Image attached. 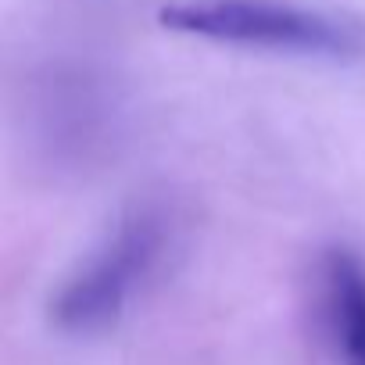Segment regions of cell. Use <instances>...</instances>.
I'll use <instances>...</instances> for the list:
<instances>
[{
    "label": "cell",
    "instance_id": "obj_1",
    "mask_svg": "<svg viewBox=\"0 0 365 365\" xmlns=\"http://www.w3.org/2000/svg\"><path fill=\"white\" fill-rule=\"evenodd\" d=\"M165 247H168L165 212L154 205L133 208L111 230V237L51 297V322L72 336L108 329L125 312L136 287L154 272Z\"/></svg>",
    "mask_w": 365,
    "mask_h": 365
},
{
    "label": "cell",
    "instance_id": "obj_2",
    "mask_svg": "<svg viewBox=\"0 0 365 365\" xmlns=\"http://www.w3.org/2000/svg\"><path fill=\"white\" fill-rule=\"evenodd\" d=\"M158 22L172 33H190L219 43L315 58H347L358 47L344 26L279 0H182L161 8Z\"/></svg>",
    "mask_w": 365,
    "mask_h": 365
},
{
    "label": "cell",
    "instance_id": "obj_3",
    "mask_svg": "<svg viewBox=\"0 0 365 365\" xmlns=\"http://www.w3.org/2000/svg\"><path fill=\"white\" fill-rule=\"evenodd\" d=\"M326 315L344 365H365V265L351 251H329L322 262Z\"/></svg>",
    "mask_w": 365,
    "mask_h": 365
}]
</instances>
